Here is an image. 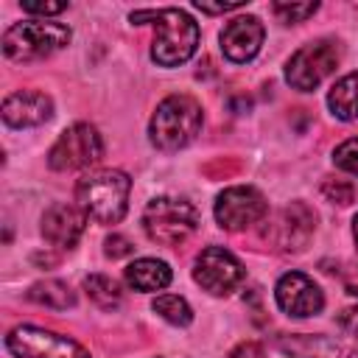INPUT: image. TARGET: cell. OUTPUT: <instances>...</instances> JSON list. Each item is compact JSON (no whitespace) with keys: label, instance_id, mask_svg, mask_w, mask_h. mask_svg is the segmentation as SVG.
Here are the masks:
<instances>
[{"label":"cell","instance_id":"d4e9b609","mask_svg":"<svg viewBox=\"0 0 358 358\" xmlns=\"http://www.w3.org/2000/svg\"><path fill=\"white\" fill-rule=\"evenodd\" d=\"M103 252H106L112 260H117V257H129V255L134 252V246H131V241L123 238V235H109V238L103 241Z\"/></svg>","mask_w":358,"mask_h":358},{"label":"cell","instance_id":"5bb4252c","mask_svg":"<svg viewBox=\"0 0 358 358\" xmlns=\"http://www.w3.org/2000/svg\"><path fill=\"white\" fill-rule=\"evenodd\" d=\"M87 215L78 204L56 201L42 213V238L56 249H73L84 232Z\"/></svg>","mask_w":358,"mask_h":358},{"label":"cell","instance_id":"5b68a950","mask_svg":"<svg viewBox=\"0 0 358 358\" xmlns=\"http://www.w3.org/2000/svg\"><path fill=\"white\" fill-rule=\"evenodd\" d=\"M143 229L154 243L179 246L199 229V210L179 196L151 199L143 210Z\"/></svg>","mask_w":358,"mask_h":358},{"label":"cell","instance_id":"52a82bcc","mask_svg":"<svg viewBox=\"0 0 358 358\" xmlns=\"http://www.w3.org/2000/svg\"><path fill=\"white\" fill-rule=\"evenodd\" d=\"M6 350L17 358H90L78 341L36 324L11 327L6 336Z\"/></svg>","mask_w":358,"mask_h":358},{"label":"cell","instance_id":"9a60e30c","mask_svg":"<svg viewBox=\"0 0 358 358\" xmlns=\"http://www.w3.org/2000/svg\"><path fill=\"white\" fill-rule=\"evenodd\" d=\"M53 101L39 90H17L3 101V123L11 129H34L48 123Z\"/></svg>","mask_w":358,"mask_h":358},{"label":"cell","instance_id":"277c9868","mask_svg":"<svg viewBox=\"0 0 358 358\" xmlns=\"http://www.w3.org/2000/svg\"><path fill=\"white\" fill-rule=\"evenodd\" d=\"M70 28L50 20H25L14 22L3 34V53L11 62H39L53 56L70 42Z\"/></svg>","mask_w":358,"mask_h":358},{"label":"cell","instance_id":"4fadbf2b","mask_svg":"<svg viewBox=\"0 0 358 358\" xmlns=\"http://www.w3.org/2000/svg\"><path fill=\"white\" fill-rule=\"evenodd\" d=\"M263 36H266V31L257 17H252V14L235 17L221 31V53L235 64H246L257 56Z\"/></svg>","mask_w":358,"mask_h":358},{"label":"cell","instance_id":"2e32d148","mask_svg":"<svg viewBox=\"0 0 358 358\" xmlns=\"http://www.w3.org/2000/svg\"><path fill=\"white\" fill-rule=\"evenodd\" d=\"M171 277H173L171 266L165 260H157V257H140V260L129 263V268H126V282L134 291H143V294L168 288Z\"/></svg>","mask_w":358,"mask_h":358},{"label":"cell","instance_id":"8fae6325","mask_svg":"<svg viewBox=\"0 0 358 358\" xmlns=\"http://www.w3.org/2000/svg\"><path fill=\"white\" fill-rule=\"evenodd\" d=\"M274 299L280 305L282 313L294 316V319H308L316 316L324 308V294L322 288L302 271H288L277 280L274 285Z\"/></svg>","mask_w":358,"mask_h":358},{"label":"cell","instance_id":"8992f818","mask_svg":"<svg viewBox=\"0 0 358 358\" xmlns=\"http://www.w3.org/2000/svg\"><path fill=\"white\" fill-rule=\"evenodd\" d=\"M341 59V48L333 39H316L302 45L285 64V81L299 90V92H310L316 90L336 67Z\"/></svg>","mask_w":358,"mask_h":358},{"label":"cell","instance_id":"484cf974","mask_svg":"<svg viewBox=\"0 0 358 358\" xmlns=\"http://www.w3.org/2000/svg\"><path fill=\"white\" fill-rule=\"evenodd\" d=\"M246 0H218V3H210V0H196L193 6L199 8V11H204V14H227V11H232V8H241Z\"/></svg>","mask_w":358,"mask_h":358},{"label":"cell","instance_id":"7c38bea8","mask_svg":"<svg viewBox=\"0 0 358 358\" xmlns=\"http://www.w3.org/2000/svg\"><path fill=\"white\" fill-rule=\"evenodd\" d=\"M313 221H316V215L302 201H296V204L280 210L271 218V224L266 227L263 238L271 241L282 252H299V249L308 246V241L313 235Z\"/></svg>","mask_w":358,"mask_h":358},{"label":"cell","instance_id":"f1b7e54d","mask_svg":"<svg viewBox=\"0 0 358 358\" xmlns=\"http://www.w3.org/2000/svg\"><path fill=\"white\" fill-rule=\"evenodd\" d=\"M352 238H355V249H358V215H355V221H352Z\"/></svg>","mask_w":358,"mask_h":358},{"label":"cell","instance_id":"7402d4cb","mask_svg":"<svg viewBox=\"0 0 358 358\" xmlns=\"http://www.w3.org/2000/svg\"><path fill=\"white\" fill-rule=\"evenodd\" d=\"M333 162H336V168H341V171L358 176V137L344 140V143L333 151Z\"/></svg>","mask_w":358,"mask_h":358},{"label":"cell","instance_id":"3957f363","mask_svg":"<svg viewBox=\"0 0 358 358\" xmlns=\"http://www.w3.org/2000/svg\"><path fill=\"white\" fill-rule=\"evenodd\" d=\"M199 45V25L182 8H157L151 59L159 67L185 64Z\"/></svg>","mask_w":358,"mask_h":358},{"label":"cell","instance_id":"e0dca14e","mask_svg":"<svg viewBox=\"0 0 358 358\" xmlns=\"http://www.w3.org/2000/svg\"><path fill=\"white\" fill-rule=\"evenodd\" d=\"M327 106L338 120H355L358 117V73H347L338 78L327 95Z\"/></svg>","mask_w":358,"mask_h":358},{"label":"cell","instance_id":"4316f807","mask_svg":"<svg viewBox=\"0 0 358 358\" xmlns=\"http://www.w3.org/2000/svg\"><path fill=\"white\" fill-rule=\"evenodd\" d=\"M224 358H266V350H263V344H257V341H241V344L232 347Z\"/></svg>","mask_w":358,"mask_h":358},{"label":"cell","instance_id":"9c48e42d","mask_svg":"<svg viewBox=\"0 0 358 358\" xmlns=\"http://www.w3.org/2000/svg\"><path fill=\"white\" fill-rule=\"evenodd\" d=\"M193 280L213 296H227L246 280L243 263L224 246H207L193 263Z\"/></svg>","mask_w":358,"mask_h":358},{"label":"cell","instance_id":"d6986e66","mask_svg":"<svg viewBox=\"0 0 358 358\" xmlns=\"http://www.w3.org/2000/svg\"><path fill=\"white\" fill-rule=\"evenodd\" d=\"M84 291L103 310H112V308H117L123 302L120 285L112 277H106V274H90V277H84Z\"/></svg>","mask_w":358,"mask_h":358},{"label":"cell","instance_id":"cb8c5ba5","mask_svg":"<svg viewBox=\"0 0 358 358\" xmlns=\"http://www.w3.org/2000/svg\"><path fill=\"white\" fill-rule=\"evenodd\" d=\"M20 6H22L25 14H36L42 20L45 17H56V14H62L67 8V3H36V0H22Z\"/></svg>","mask_w":358,"mask_h":358},{"label":"cell","instance_id":"44dd1931","mask_svg":"<svg viewBox=\"0 0 358 358\" xmlns=\"http://www.w3.org/2000/svg\"><path fill=\"white\" fill-rule=\"evenodd\" d=\"M274 17L285 25H294V22H302L308 17H313L319 11V3H288V0H280L271 6Z\"/></svg>","mask_w":358,"mask_h":358},{"label":"cell","instance_id":"6da1fadb","mask_svg":"<svg viewBox=\"0 0 358 358\" xmlns=\"http://www.w3.org/2000/svg\"><path fill=\"white\" fill-rule=\"evenodd\" d=\"M131 179L123 171L101 168L90 171L76 182V204L87 218L98 224H117L129 207Z\"/></svg>","mask_w":358,"mask_h":358},{"label":"cell","instance_id":"ac0fdd59","mask_svg":"<svg viewBox=\"0 0 358 358\" xmlns=\"http://www.w3.org/2000/svg\"><path fill=\"white\" fill-rule=\"evenodd\" d=\"M28 299L36 302V305H45V308H53V310H67V308H76V294L70 291L67 282L62 280H39L28 288Z\"/></svg>","mask_w":358,"mask_h":358},{"label":"cell","instance_id":"ba28073f","mask_svg":"<svg viewBox=\"0 0 358 358\" xmlns=\"http://www.w3.org/2000/svg\"><path fill=\"white\" fill-rule=\"evenodd\" d=\"M103 157V140L95 126L76 123L59 134L53 148L48 151V165L53 171H76L90 168Z\"/></svg>","mask_w":358,"mask_h":358},{"label":"cell","instance_id":"603a6c76","mask_svg":"<svg viewBox=\"0 0 358 358\" xmlns=\"http://www.w3.org/2000/svg\"><path fill=\"white\" fill-rule=\"evenodd\" d=\"M322 193H324L330 201H338V204H350L352 196H355L352 185H350V182H341V179H327V182L322 185Z\"/></svg>","mask_w":358,"mask_h":358},{"label":"cell","instance_id":"ffe728a7","mask_svg":"<svg viewBox=\"0 0 358 358\" xmlns=\"http://www.w3.org/2000/svg\"><path fill=\"white\" fill-rule=\"evenodd\" d=\"M151 310L159 313L165 322L176 324V327H187L193 322V308L187 305V299L176 296V294H159L154 302H151Z\"/></svg>","mask_w":358,"mask_h":358},{"label":"cell","instance_id":"7a4b0ae2","mask_svg":"<svg viewBox=\"0 0 358 358\" xmlns=\"http://www.w3.org/2000/svg\"><path fill=\"white\" fill-rule=\"evenodd\" d=\"M204 115H201V103L190 95H168L165 101H159L157 112L151 115L148 123V137L151 145L159 151H179L187 143L196 140V134L201 131Z\"/></svg>","mask_w":358,"mask_h":358},{"label":"cell","instance_id":"83f0119b","mask_svg":"<svg viewBox=\"0 0 358 358\" xmlns=\"http://www.w3.org/2000/svg\"><path fill=\"white\" fill-rule=\"evenodd\" d=\"M338 324H341L350 336L358 338V308H347V310H341V313H338Z\"/></svg>","mask_w":358,"mask_h":358},{"label":"cell","instance_id":"30bf717a","mask_svg":"<svg viewBox=\"0 0 358 358\" xmlns=\"http://www.w3.org/2000/svg\"><path fill=\"white\" fill-rule=\"evenodd\" d=\"M266 213H268L266 196L249 185L227 187L215 199V221H218V227H224L229 232H241V229L257 224Z\"/></svg>","mask_w":358,"mask_h":358}]
</instances>
